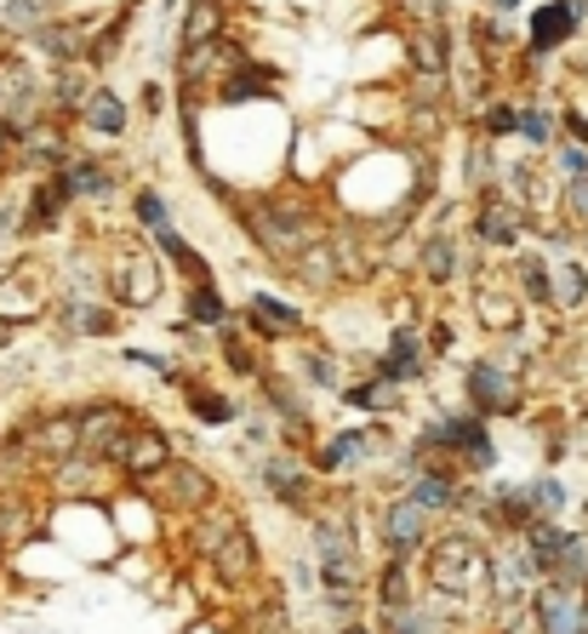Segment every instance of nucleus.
Wrapping results in <instances>:
<instances>
[{
	"label": "nucleus",
	"mask_w": 588,
	"mask_h": 634,
	"mask_svg": "<svg viewBox=\"0 0 588 634\" xmlns=\"http://www.w3.org/2000/svg\"><path fill=\"white\" fill-rule=\"evenodd\" d=\"M92 86H97V74H92L86 63L52 69V74H46V115H52V120H81Z\"/></svg>",
	"instance_id": "nucleus-32"
},
{
	"label": "nucleus",
	"mask_w": 588,
	"mask_h": 634,
	"mask_svg": "<svg viewBox=\"0 0 588 634\" xmlns=\"http://www.w3.org/2000/svg\"><path fill=\"white\" fill-rule=\"evenodd\" d=\"M566 132H572L577 143H588V120H583V115H566Z\"/></svg>",
	"instance_id": "nucleus-53"
},
{
	"label": "nucleus",
	"mask_w": 588,
	"mask_h": 634,
	"mask_svg": "<svg viewBox=\"0 0 588 634\" xmlns=\"http://www.w3.org/2000/svg\"><path fill=\"white\" fill-rule=\"evenodd\" d=\"M583 251H588V230H583Z\"/></svg>",
	"instance_id": "nucleus-57"
},
{
	"label": "nucleus",
	"mask_w": 588,
	"mask_h": 634,
	"mask_svg": "<svg viewBox=\"0 0 588 634\" xmlns=\"http://www.w3.org/2000/svg\"><path fill=\"white\" fill-rule=\"evenodd\" d=\"M138 497L149 503V509H161V515H172L177 526H184L195 515H207L212 503H223V480L200 458H189V451H184V458H172L155 480H143Z\"/></svg>",
	"instance_id": "nucleus-4"
},
{
	"label": "nucleus",
	"mask_w": 588,
	"mask_h": 634,
	"mask_svg": "<svg viewBox=\"0 0 588 634\" xmlns=\"http://www.w3.org/2000/svg\"><path fill=\"white\" fill-rule=\"evenodd\" d=\"M251 480L263 486V497L274 503V509H286L297 520H315L326 509V497H320V474L309 469V458L303 451H286V446H274L258 458V469H251Z\"/></svg>",
	"instance_id": "nucleus-5"
},
{
	"label": "nucleus",
	"mask_w": 588,
	"mask_h": 634,
	"mask_svg": "<svg viewBox=\"0 0 588 634\" xmlns=\"http://www.w3.org/2000/svg\"><path fill=\"white\" fill-rule=\"evenodd\" d=\"M338 634H377V623H372V618H361V623H349V629H338Z\"/></svg>",
	"instance_id": "nucleus-55"
},
{
	"label": "nucleus",
	"mask_w": 588,
	"mask_h": 634,
	"mask_svg": "<svg viewBox=\"0 0 588 634\" xmlns=\"http://www.w3.org/2000/svg\"><path fill=\"white\" fill-rule=\"evenodd\" d=\"M81 149L69 143V132H63V120H40V126H30V132L17 138V161H12V172L17 177H52V172H63Z\"/></svg>",
	"instance_id": "nucleus-15"
},
{
	"label": "nucleus",
	"mask_w": 588,
	"mask_h": 634,
	"mask_svg": "<svg viewBox=\"0 0 588 634\" xmlns=\"http://www.w3.org/2000/svg\"><path fill=\"white\" fill-rule=\"evenodd\" d=\"M74 126H81V132H92V138H104V143H120V138H126V126H132V104H126V97H120L115 86L97 81Z\"/></svg>",
	"instance_id": "nucleus-28"
},
{
	"label": "nucleus",
	"mask_w": 588,
	"mask_h": 634,
	"mask_svg": "<svg viewBox=\"0 0 588 634\" xmlns=\"http://www.w3.org/2000/svg\"><path fill=\"white\" fill-rule=\"evenodd\" d=\"M166 286V258L155 246H143V235H120L104 246V297L115 309H149L161 303Z\"/></svg>",
	"instance_id": "nucleus-3"
},
{
	"label": "nucleus",
	"mask_w": 588,
	"mask_h": 634,
	"mask_svg": "<svg viewBox=\"0 0 588 634\" xmlns=\"http://www.w3.org/2000/svg\"><path fill=\"white\" fill-rule=\"evenodd\" d=\"M349 412H361V418H400L405 412V389H395V384H377V377H361V384H343V395H338Z\"/></svg>",
	"instance_id": "nucleus-38"
},
{
	"label": "nucleus",
	"mask_w": 588,
	"mask_h": 634,
	"mask_svg": "<svg viewBox=\"0 0 588 634\" xmlns=\"http://www.w3.org/2000/svg\"><path fill=\"white\" fill-rule=\"evenodd\" d=\"M474 138H485V143H497V138H520V109L508 104V97L485 104V115H480V126H474Z\"/></svg>",
	"instance_id": "nucleus-46"
},
{
	"label": "nucleus",
	"mask_w": 588,
	"mask_h": 634,
	"mask_svg": "<svg viewBox=\"0 0 588 634\" xmlns=\"http://www.w3.org/2000/svg\"><path fill=\"white\" fill-rule=\"evenodd\" d=\"M184 315L195 332H223L228 320H235V309H228V297L217 281H200V286H184Z\"/></svg>",
	"instance_id": "nucleus-40"
},
{
	"label": "nucleus",
	"mask_w": 588,
	"mask_h": 634,
	"mask_svg": "<svg viewBox=\"0 0 588 634\" xmlns=\"http://www.w3.org/2000/svg\"><path fill=\"white\" fill-rule=\"evenodd\" d=\"M520 138H526L531 149H549V143H554V115H549V109H537V104L520 109Z\"/></svg>",
	"instance_id": "nucleus-48"
},
{
	"label": "nucleus",
	"mask_w": 588,
	"mask_h": 634,
	"mask_svg": "<svg viewBox=\"0 0 588 634\" xmlns=\"http://www.w3.org/2000/svg\"><path fill=\"white\" fill-rule=\"evenodd\" d=\"M0 572H7V549H0Z\"/></svg>",
	"instance_id": "nucleus-56"
},
{
	"label": "nucleus",
	"mask_w": 588,
	"mask_h": 634,
	"mask_svg": "<svg viewBox=\"0 0 588 634\" xmlns=\"http://www.w3.org/2000/svg\"><path fill=\"white\" fill-rule=\"evenodd\" d=\"M246 515H240V503H212V509L207 515H195V520H184V543H189V561H200V566H207L212 561V554H217V543L228 538V531H235Z\"/></svg>",
	"instance_id": "nucleus-27"
},
{
	"label": "nucleus",
	"mask_w": 588,
	"mask_h": 634,
	"mask_svg": "<svg viewBox=\"0 0 588 634\" xmlns=\"http://www.w3.org/2000/svg\"><path fill=\"white\" fill-rule=\"evenodd\" d=\"M132 218H138V235L172 230V207H166V195H161L155 184H138V189H132Z\"/></svg>",
	"instance_id": "nucleus-44"
},
{
	"label": "nucleus",
	"mask_w": 588,
	"mask_h": 634,
	"mask_svg": "<svg viewBox=\"0 0 588 634\" xmlns=\"http://www.w3.org/2000/svg\"><path fill=\"white\" fill-rule=\"evenodd\" d=\"M520 223H526V212L508 200L503 189H485L480 200H474V223H469V235L480 240V246H497V251H508V246H520Z\"/></svg>",
	"instance_id": "nucleus-20"
},
{
	"label": "nucleus",
	"mask_w": 588,
	"mask_h": 634,
	"mask_svg": "<svg viewBox=\"0 0 588 634\" xmlns=\"http://www.w3.org/2000/svg\"><path fill=\"white\" fill-rule=\"evenodd\" d=\"M457 618H463V612H451V606L428 600V595L418 606H400V612H372L377 634H451Z\"/></svg>",
	"instance_id": "nucleus-26"
},
{
	"label": "nucleus",
	"mask_w": 588,
	"mask_h": 634,
	"mask_svg": "<svg viewBox=\"0 0 588 634\" xmlns=\"http://www.w3.org/2000/svg\"><path fill=\"white\" fill-rule=\"evenodd\" d=\"M508 274H515V286L537 303V309H554V263H543L537 251H520V258L508 263Z\"/></svg>",
	"instance_id": "nucleus-42"
},
{
	"label": "nucleus",
	"mask_w": 588,
	"mask_h": 634,
	"mask_svg": "<svg viewBox=\"0 0 588 634\" xmlns=\"http://www.w3.org/2000/svg\"><path fill=\"white\" fill-rule=\"evenodd\" d=\"M240 634H297V618H292V606H286V595H274V589H263L258 600L240 612Z\"/></svg>",
	"instance_id": "nucleus-41"
},
{
	"label": "nucleus",
	"mask_w": 588,
	"mask_h": 634,
	"mask_svg": "<svg viewBox=\"0 0 588 634\" xmlns=\"http://www.w3.org/2000/svg\"><path fill=\"white\" fill-rule=\"evenodd\" d=\"M58 17H63L58 0H0V35L23 40V46H35Z\"/></svg>",
	"instance_id": "nucleus-33"
},
{
	"label": "nucleus",
	"mask_w": 588,
	"mask_h": 634,
	"mask_svg": "<svg viewBox=\"0 0 588 634\" xmlns=\"http://www.w3.org/2000/svg\"><path fill=\"white\" fill-rule=\"evenodd\" d=\"M63 172L74 184V200H115L120 195V166L104 155H74Z\"/></svg>",
	"instance_id": "nucleus-37"
},
{
	"label": "nucleus",
	"mask_w": 588,
	"mask_h": 634,
	"mask_svg": "<svg viewBox=\"0 0 588 634\" xmlns=\"http://www.w3.org/2000/svg\"><path fill=\"white\" fill-rule=\"evenodd\" d=\"M297 384L303 389H309V395H343V384H349V377H343V361H338V349H326V343H297Z\"/></svg>",
	"instance_id": "nucleus-34"
},
{
	"label": "nucleus",
	"mask_w": 588,
	"mask_h": 634,
	"mask_svg": "<svg viewBox=\"0 0 588 634\" xmlns=\"http://www.w3.org/2000/svg\"><path fill=\"white\" fill-rule=\"evenodd\" d=\"M207 572H212L217 589H228V595L258 589V583H263V549H258V531H251V526L240 520V526L217 543V554L207 561Z\"/></svg>",
	"instance_id": "nucleus-13"
},
{
	"label": "nucleus",
	"mask_w": 588,
	"mask_h": 634,
	"mask_svg": "<svg viewBox=\"0 0 588 634\" xmlns=\"http://www.w3.org/2000/svg\"><path fill=\"white\" fill-rule=\"evenodd\" d=\"M531 509H537V520H560V515H566V480H560V474H537L531 480Z\"/></svg>",
	"instance_id": "nucleus-47"
},
{
	"label": "nucleus",
	"mask_w": 588,
	"mask_h": 634,
	"mask_svg": "<svg viewBox=\"0 0 588 634\" xmlns=\"http://www.w3.org/2000/svg\"><path fill=\"white\" fill-rule=\"evenodd\" d=\"M405 58H412V69L428 74V81H446L451 63H457V46L446 35V23H412V30H405Z\"/></svg>",
	"instance_id": "nucleus-25"
},
{
	"label": "nucleus",
	"mask_w": 588,
	"mask_h": 634,
	"mask_svg": "<svg viewBox=\"0 0 588 634\" xmlns=\"http://www.w3.org/2000/svg\"><path fill=\"white\" fill-rule=\"evenodd\" d=\"M583 303H588V269L554 263V309H583Z\"/></svg>",
	"instance_id": "nucleus-45"
},
{
	"label": "nucleus",
	"mask_w": 588,
	"mask_h": 634,
	"mask_svg": "<svg viewBox=\"0 0 588 634\" xmlns=\"http://www.w3.org/2000/svg\"><path fill=\"white\" fill-rule=\"evenodd\" d=\"M74 207V184L69 172H52V177H35L30 184V200H23V235H52L63 212Z\"/></svg>",
	"instance_id": "nucleus-21"
},
{
	"label": "nucleus",
	"mask_w": 588,
	"mask_h": 634,
	"mask_svg": "<svg viewBox=\"0 0 588 634\" xmlns=\"http://www.w3.org/2000/svg\"><path fill=\"white\" fill-rule=\"evenodd\" d=\"M172 458H184V451H177V441L166 435L161 423H138L132 435H126V446H120V458H115V474H120V486H143V480H155Z\"/></svg>",
	"instance_id": "nucleus-12"
},
{
	"label": "nucleus",
	"mask_w": 588,
	"mask_h": 634,
	"mask_svg": "<svg viewBox=\"0 0 588 634\" xmlns=\"http://www.w3.org/2000/svg\"><path fill=\"white\" fill-rule=\"evenodd\" d=\"M40 526H46V515L30 503V492H23V486H0V549L17 554L23 543L40 538Z\"/></svg>",
	"instance_id": "nucleus-30"
},
{
	"label": "nucleus",
	"mask_w": 588,
	"mask_h": 634,
	"mask_svg": "<svg viewBox=\"0 0 588 634\" xmlns=\"http://www.w3.org/2000/svg\"><path fill=\"white\" fill-rule=\"evenodd\" d=\"M46 486H52V497H63V503L109 497V486H120V474L109 463H97V458H69V463H58L52 474H46Z\"/></svg>",
	"instance_id": "nucleus-24"
},
{
	"label": "nucleus",
	"mask_w": 588,
	"mask_h": 634,
	"mask_svg": "<svg viewBox=\"0 0 588 634\" xmlns=\"http://www.w3.org/2000/svg\"><path fill=\"white\" fill-rule=\"evenodd\" d=\"M457 384H463V406L480 412L485 423L520 412V377H515V366H503L497 354H474V361L457 372Z\"/></svg>",
	"instance_id": "nucleus-10"
},
{
	"label": "nucleus",
	"mask_w": 588,
	"mask_h": 634,
	"mask_svg": "<svg viewBox=\"0 0 588 634\" xmlns=\"http://www.w3.org/2000/svg\"><path fill=\"white\" fill-rule=\"evenodd\" d=\"M177 395H184V412H189L200 428H240V423H246V412H251V406H240L228 389H217L207 372H189Z\"/></svg>",
	"instance_id": "nucleus-17"
},
{
	"label": "nucleus",
	"mask_w": 588,
	"mask_h": 634,
	"mask_svg": "<svg viewBox=\"0 0 588 634\" xmlns=\"http://www.w3.org/2000/svg\"><path fill=\"white\" fill-rule=\"evenodd\" d=\"M366 377H377V384H395V389L428 384V377H434V349H428L423 320H395L389 326V343H383L372 361H366Z\"/></svg>",
	"instance_id": "nucleus-8"
},
{
	"label": "nucleus",
	"mask_w": 588,
	"mask_h": 634,
	"mask_svg": "<svg viewBox=\"0 0 588 634\" xmlns=\"http://www.w3.org/2000/svg\"><path fill=\"white\" fill-rule=\"evenodd\" d=\"M212 349H217V372L235 377V384H258L263 366H269L263 354H258V338H251L240 320H228L223 332H212Z\"/></svg>",
	"instance_id": "nucleus-23"
},
{
	"label": "nucleus",
	"mask_w": 588,
	"mask_h": 634,
	"mask_svg": "<svg viewBox=\"0 0 588 634\" xmlns=\"http://www.w3.org/2000/svg\"><path fill=\"white\" fill-rule=\"evenodd\" d=\"M463 486H469V480L440 463V469H423L412 486H405V497H412L418 509H428L434 520H457V497H463Z\"/></svg>",
	"instance_id": "nucleus-31"
},
{
	"label": "nucleus",
	"mask_w": 588,
	"mask_h": 634,
	"mask_svg": "<svg viewBox=\"0 0 588 634\" xmlns=\"http://www.w3.org/2000/svg\"><path fill=\"white\" fill-rule=\"evenodd\" d=\"M143 109H149V115H161V109H166V97H161V86H143Z\"/></svg>",
	"instance_id": "nucleus-52"
},
{
	"label": "nucleus",
	"mask_w": 588,
	"mask_h": 634,
	"mask_svg": "<svg viewBox=\"0 0 588 634\" xmlns=\"http://www.w3.org/2000/svg\"><path fill=\"white\" fill-rule=\"evenodd\" d=\"M240 230H246V240L258 246L269 263H286V269H292L315 240L331 235V223H320L315 207H309L303 195L269 189V195H258V200H240Z\"/></svg>",
	"instance_id": "nucleus-2"
},
{
	"label": "nucleus",
	"mask_w": 588,
	"mask_h": 634,
	"mask_svg": "<svg viewBox=\"0 0 588 634\" xmlns=\"http://www.w3.org/2000/svg\"><path fill=\"white\" fill-rule=\"evenodd\" d=\"M531 623H537V634H577L583 629V589L577 583H560V577H543L531 595Z\"/></svg>",
	"instance_id": "nucleus-18"
},
{
	"label": "nucleus",
	"mask_w": 588,
	"mask_h": 634,
	"mask_svg": "<svg viewBox=\"0 0 588 634\" xmlns=\"http://www.w3.org/2000/svg\"><path fill=\"white\" fill-rule=\"evenodd\" d=\"M469 35H474L469 46H474L485 63H497L503 52H515V35H508V23L492 17V12H474V17H469Z\"/></svg>",
	"instance_id": "nucleus-43"
},
{
	"label": "nucleus",
	"mask_w": 588,
	"mask_h": 634,
	"mask_svg": "<svg viewBox=\"0 0 588 634\" xmlns=\"http://www.w3.org/2000/svg\"><path fill=\"white\" fill-rule=\"evenodd\" d=\"M228 35V0H189L177 17V52H200Z\"/></svg>",
	"instance_id": "nucleus-29"
},
{
	"label": "nucleus",
	"mask_w": 588,
	"mask_h": 634,
	"mask_svg": "<svg viewBox=\"0 0 588 634\" xmlns=\"http://www.w3.org/2000/svg\"><path fill=\"white\" fill-rule=\"evenodd\" d=\"M40 315H52V274H40V263H17L0 274V320L17 332Z\"/></svg>",
	"instance_id": "nucleus-14"
},
{
	"label": "nucleus",
	"mask_w": 588,
	"mask_h": 634,
	"mask_svg": "<svg viewBox=\"0 0 588 634\" xmlns=\"http://www.w3.org/2000/svg\"><path fill=\"white\" fill-rule=\"evenodd\" d=\"M418 566H423V595L451 606V612H463L469 600L492 595V549L469 526L434 531V543L423 549Z\"/></svg>",
	"instance_id": "nucleus-1"
},
{
	"label": "nucleus",
	"mask_w": 588,
	"mask_h": 634,
	"mask_svg": "<svg viewBox=\"0 0 588 634\" xmlns=\"http://www.w3.org/2000/svg\"><path fill=\"white\" fill-rule=\"evenodd\" d=\"M577 35V12L566 7V0H549V7H537L531 12V52L537 58H549V52H560Z\"/></svg>",
	"instance_id": "nucleus-39"
},
{
	"label": "nucleus",
	"mask_w": 588,
	"mask_h": 634,
	"mask_svg": "<svg viewBox=\"0 0 588 634\" xmlns=\"http://www.w3.org/2000/svg\"><path fill=\"white\" fill-rule=\"evenodd\" d=\"M560 200H566L572 223H583V230H588V177H572V184H566V195H560Z\"/></svg>",
	"instance_id": "nucleus-49"
},
{
	"label": "nucleus",
	"mask_w": 588,
	"mask_h": 634,
	"mask_svg": "<svg viewBox=\"0 0 588 634\" xmlns=\"http://www.w3.org/2000/svg\"><path fill=\"white\" fill-rule=\"evenodd\" d=\"M366 515H372V531H377V554H405V561H423V549L434 543V520L428 509H418L405 492L395 497H366Z\"/></svg>",
	"instance_id": "nucleus-7"
},
{
	"label": "nucleus",
	"mask_w": 588,
	"mask_h": 634,
	"mask_svg": "<svg viewBox=\"0 0 588 634\" xmlns=\"http://www.w3.org/2000/svg\"><path fill=\"white\" fill-rule=\"evenodd\" d=\"M235 320H240L258 343H309V338H315V332H309V315H303L292 297H280V292H251L246 309H240Z\"/></svg>",
	"instance_id": "nucleus-11"
},
{
	"label": "nucleus",
	"mask_w": 588,
	"mask_h": 634,
	"mask_svg": "<svg viewBox=\"0 0 588 634\" xmlns=\"http://www.w3.org/2000/svg\"><path fill=\"white\" fill-rule=\"evenodd\" d=\"M17 428L23 441V458H30V469L46 480L58 463L81 458V418H74V406H40V412H30Z\"/></svg>",
	"instance_id": "nucleus-6"
},
{
	"label": "nucleus",
	"mask_w": 588,
	"mask_h": 634,
	"mask_svg": "<svg viewBox=\"0 0 588 634\" xmlns=\"http://www.w3.org/2000/svg\"><path fill=\"white\" fill-rule=\"evenodd\" d=\"M423 600V566L405 554H383L372 572V612H400V606Z\"/></svg>",
	"instance_id": "nucleus-19"
},
{
	"label": "nucleus",
	"mask_w": 588,
	"mask_h": 634,
	"mask_svg": "<svg viewBox=\"0 0 588 634\" xmlns=\"http://www.w3.org/2000/svg\"><path fill=\"white\" fill-rule=\"evenodd\" d=\"M292 274H297V286H309L315 297H338L343 292V269H338V246H331V235L303 251V258L292 263Z\"/></svg>",
	"instance_id": "nucleus-36"
},
{
	"label": "nucleus",
	"mask_w": 588,
	"mask_h": 634,
	"mask_svg": "<svg viewBox=\"0 0 588 634\" xmlns=\"http://www.w3.org/2000/svg\"><path fill=\"white\" fill-rule=\"evenodd\" d=\"M515 7H520V0H485V12H492V17H508Z\"/></svg>",
	"instance_id": "nucleus-54"
},
{
	"label": "nucleus",
	"mask_w": 588,
	"mask_h": 634,
	"mask_svg": "<svg viewBox=\"0 0 588 634\" xmlns=\"http://www.w3.org/2000/svg\"><path fill=\"white\" fill-rule=\"evenodd\" d=\"M74 418H81V458H97V463H109L115 469V458H120V446H126V435L143 423V412L132 400H115V395H92V400H81L74 406Z\"/></svg>",
	"instance_id": "nucleus-9"
},
{
	"label": "nucleus",
	"mask_w": 588,
	"mask_h": 634,
	"mask_svg": "<svg viewBox=\"0 0 588 634\" xmlns=\"http://www.w3.org/2000/svg\"><path fill=\"white\" fill-rule=\"evenodd\" d=\"M554 161H560V172H566V184L572 177H588V155L577 143H554Z\"/></svg>",
	"instance_id": "nucleus-50"
},
{
	"label": "nucleus",
	"mask_w": 588,
	"mask_h": 634,
	"mask_svg": "<svg viewBox=\"0 0 588 634\" xmlns=\"http://www.w3.org/2000/svg\"><path fill=\"white\" fill-rule=\"evenodd\" d=\"M412 269H418V281L423 286H451L457 274H463V246H457V235L446 230V223H434V230L418 240V258H412Z\"/></svg>",
	"instance_id": "nucleus-22"
},
{
	"label": "nucleus",
	"mask_w": 588,
	"mask_h": 634,
	"mask_svg": "<svg viewBox=\"0 0 588 634\" xmlns=\"http://www.w3.org/2000/svg\"><path fill=\"white\" fill-rule=\"evenodd\" d=\"M274 81H280V69L251 58V63H240V69H228L223 86H217L212 97H217V104H269V97H274Z\"/></svg>",
	"instance_id": "nucleus-35"
},
{
	"label": "nucleus",
	"mask_w": 588,
	"mask_h": 634,
	"mask_svg": "<svg viewBox=\"0 0 588 634\" xmlns=\"http://www.w3.org/2000/svg\"><path fill=\"white\" fill-rule=\"evenodd\" d=\"M12 161H17V132H12L7 120H0V177L12 172Z\"/></svg>",
	"instance_id": "nucleus-51"
},
{
	"label": "nucleus",
	"mask_w": 588,
	"mask_h": 634,
	"mask_svg": "<svg viewBox=\"0 0 588 634\" xmlns=\"http://www.w3.org/2000/svg\"><path fill=\"white\" fill-rule=\"evenodd\" d=\"M52 326L63 338H115L120 332V309L97 292H58L52 297Z\"/></svg>",
	"instance_id": "nucleus-16"
}]
</instances>
